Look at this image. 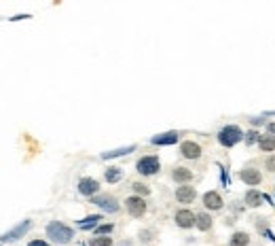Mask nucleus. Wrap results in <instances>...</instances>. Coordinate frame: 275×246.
Listing matches in <instances>:
<instances>
[{"label": "nucleus", "mask_w": 275, "mask_h": 246, "mask_svg": "<svg viewBox=\"0 0 275 246\" xmlns=\"http://www.w3.org/2000/svg\"><path fill=\"white\" fill-rule=\"evenodd\" d=\"M28 246H49L45 240H32V242H30Z\"/></svg>", "instance_id": "obj_27"}, {"label": "nucleus", "mask_w": 275, "mask_h": 246, "mask_svg": "<svg viewBox=\"0 0 275 246\" xmlns=\"http://www.w3.org/2000/svg\"><path fill=\"white\" fill-rule=\"evenodd\" d=\"M171 176H174L176 182H189L193 178V172L189 168H176L174 172H171Z\"/></svg>", "instance_id": "obj_15"}, {"label": "nucleus", "mask_w": 275, "mask_h": 246, "mask_svg": "<svg viewBox=\"0 0 275 246\" xmlns=\"http://www.w3.org/2000/svg\"><path fill=\"white\" fill-rule=\"evenodd\" d=\"M113 229H115V227H113L110 223H106V225H98V233H110Z\"/></svg>", "instance_id": "obj_25"}, {"label": "nucleus", "mask_w": 275, "mask_h": 246, "mask_svg": "<svg viewBox=\"0 0 275 246\" xmlns=\"http://www.w3.org/2000/svg\"><path fill=\"white\" fill-rule=\"evenodd\" d=\"M248 244H250V235L246 231H235L229 240V246H248Z\"/></svg>", "instance_id": "obj_13"}, {"label": "nucleus", "mask_w": 275, "mask_h": 246, "mask_svg": "<svg viewBox=\"0 0 275 246\" xmlns=\"http://www.w3.org/2000/svg\"><path fill=\"white\" fill-rule=\"evenodd\" d=\"M106 180H108V182L121 180V168H108V170H106Z\"/></svg>", "instance_id": "obj_22"}, {"label": "nucleus", "mask_w": 275, "mask_h": 246, "mask_svg": "<svg viewBox=\"0 0 275 246\" xmlns=\"http://www.w3.org/2000/svg\"><path fill=\"white\" fill-rule=\"evenodd\" d=\"M125 206L129 210L131 217H142L146 212V202L142 200V196H134V198H127L125 200Z\"/></svg>", "instance_id": "obj_4"}, {"label": "nucleus", "mask_w": 275, "mask_h": 246, "mask_svg": "<svg viewBox=\"0 0 275 246\" xmlns=\"http://www.w3.org/2000/svg\"><path fill=\"white\" fill-rule=\"evenodd\" d=\"M47 235L53 242H57V244H66V242H70L74 238V231L68 227V225H64V223H59V221H53V223H49V227H47Z\"/></svg>", "instance_id": "obj_1"}, {"label": "nucleus", "mask_w": 275, "mask_h": 246, "mask_svg": "<svg viewBox=\"0 0 275 246\" xmlns=\"http://www.w3.org/2000/svg\"><path fill=\"white\" fill-rule=\"evenodd\" d=\"M267 170H269V172H275V155H271V157L267 159Z\"/></svg>", "instance_id": "obj_26"}, {"label": "nucleus", "mask_w": 275, "mask_h": 246, "mask_svg": "<svg viewBox=\"0 0 275 246\" xmlns=\"http://www.w3.org/2000/svg\"><path fill=\"white\" fill-rule=\"evenodd\" d=\"M258 147H260L264 153L275 151V136H260V138H258Z\"/></svg>", "instance_id": "obj_18"}, {"label": "nucleus", "mask_w": 275, "mask_h": 246, "mask_svg": "<svg viewBox=\"0 0 275 246\" xmlns=\"http://www.w3.org/2000/svg\"><path fill=\"white\" fill-rule=\"evenodd\" d=\"M239 178L248 184V187H256V184L262 182V174L258 170H254V168H246V170H241L239 174Z\"/></svg>", "instance_id": "obj_5"}, {"label": "nucleus", "mask_w": 275, "mask_h": 246, "mask_svg": "<svg viewBox=\"0 0 275 246\" xmlns=\"http://www.w3.org/2000/svg\"><path fill=\"white\" fill-rule=\"evenodd\" d=\"M134 191L138 193V196H148V193H150V189L146 187L144 182H134Z\"/></svg>", "instance_id": "obj_23"}, {"label": "nucleus", "mask_w": 275, "mask_h": 246, "mask_svg": "<svg viewBox=\"0 0 275 246\" xmlns=\"http://www.w3.org/2000/svg\"><path fill=\"white\" fill-rule=\"evenodd\" d=\"M197 227L201 229V231H208L210 227H212V219H210V214H206V212H201V214H197Z\"/></svg>", "instance_id": "obj_19"}, {"label": "nucleus", "mask_w": 275, "mask_h": 246, "mask_svg": "<svg viewBox=\"0 0 275 246\" xmlns=\"http://www.w3.org/2000/svg\"><path fill=\"white\" fill-rule=\"evenodd\" d=\"M136 147H127V149H117V151H110V153H104V159H110V157H121V155H125V153H131Z\"/></svg>", "instance_id": "obj_21"}, {"label": "nucleus", "mask_w": 275, "mask_h": 246, "mask_svg": "<svg viewBox=\"0 0 275 246\" xmlns=\"http://www.w3.org/2000/svg\"><path fill=\"white\" fill-rule=\"evenodd\" d=\"M267 130H269V134H275V123H269Z\"/></svg>", "instance_id": "obj_28"}, {"label": "nucleus", "mask_w": 275, "mask_h": 246, "mask_svg": "<svg viewBox=\"0 0 275 246\" xmlns=\"http://www.w3.org/2000/svg\"><path fill=\"white\" fill-rule=\"evenodd\" d=\"M100 221H102V214H91V217H87V219H83V221L78 223V227H80V229H91V227H98Z\"/></svg>", "instance_id": "obj_17"}, {"label": "nucleus", "mask_w": 275, "mask_h": 246, "mask_svg": "<svg viewBox=\"0 0 275 246\" xmlns=\"http://www.w3.org/2000/svg\"><path fill=\"white\" fill-rule=\"evenodd\" d=\"M203 206H206L208 210H220L222 206H225V202H222L220 193H216V191H208L206 196H203Z\"/></svg>", "instance_id": "obj_7"}, {"label": "nucleus", "mask_w": 275, "mask_h": 246, "mask_svg": "<svg viewBox=\"0 0 275 246\" xmlns=\"http://www.w3.org/2000/svg\"><path fill=\"white\" fill-rule=\"evenodd\" d=\"M195 189L193 187H189V184H182V187H178L176 189V200L180 202V204H191L193 200H195Z\"/></svg>", "instance_id": "obj_12"}, {"label": "nucleus", "mask_w": 275, "mask_h": 246, "mask_svg": "<svg viewBox=\"0 0 275 246\" xmlns=\"http://www.w3.org/2000/svg\"><path fill=\"white\" fill-rule=\"evenodd\" d=\"M246 204H248V206H252V208H258L260 204H262V196H260L256 189H250L246 193Z\"/></svg>", "instance_id": "obj_16"}, {"label": "nucleus", "mask_w": 275, "mask_h": 246, "mask_svg": "<svg viewBox=\"0 0 275 246\" xmlns=\"http://www.w3.org/2000/svg\"><path fill=\"white\" fill-rule=\"evenodd\" d=\"M100 189V182L96 178H80L78 180V193H83V196H94L98 193Z\"/></svg>", "instance_id": "obj_10"}, {"label": "nucleus", "mask_w": 275, "mask_h": 246, "mask_svg": "<svg viewBox=\"0 0 275 246\" xmlns=\"http://www.w3.org/2000/svg\"><path fill=\"white\" fill-rule=\"evenodd\" d=\"M89 246H113V238H106V235H98V238L89 240Z\"/></svg>", "instance_id": "obj_20"}, {"label": "nucleus", "mask_w": 275, "mask_h": 246, "mask_svg": "<svg viewBox=\"0 0 275 246\" xmlns=\"http://www.w3.org/2000/svg\"><path fill=\"white\" fill-rule=\"evenodd\" d=\"M96 206H100L102 210H106V212H117L119 210V202L115 198H110V196H98L94 200Z\"/></svg>", "instance_id": "obj_9"}, {"label": "nucleus", "mask_w": 275, "mask_h": 246, "mask_svg": "<svg viewBox=\"0 0 275 246\" xmlns=\"http://www.w3.org/2000/svg\"><path fill=\"white\" fill-rule=\"evenodd\" d=\"M138 172L140 174H144V176H152V174H157L159 168H161V163H159V157L155 155H148V157H142L138 161Z\"/></svg>", "instance_id": "obj_3"}, {"label": "nucleus", "mask_w": 275, "mask_h": 246, "mask_svg": "<svg viewBox=\"0 0 275 246\" xmlns=\"http://www.w3.org/2000/svg\"><path fill=\"white\" fill-rule=\"evenodd\" d=\"M260 136H258V132H248V134H246V142H248V145H254V142H256Z\"/></svg>", "instance_id": "obj_24"}, {"label": "nucleus", "mask_w": 275, "mask_h": 246, "mask_svg": "<svg viewBox=\"0 0 275 246\" xmlns=\"http://www.w3.org/2000/svg\"><path fill=\"white\" fill-rule=\"evenodd\" d=\"M180 153H182V155H185L187 159H199V157H201V147L197 145V142L187 140V142H182Z\"/></svg>", "instance_id": "obj_8"}, {"label": "nucleus", "mask_w": 275, "mask_h": 246, "mask_svg": "<svg viewBox=\"0 0 275 246\" xmlns=\"http://www.w3.org/2000/svg\"><path fill=\"white\" fill-rule=\"evenodd\" d=\"M239 140H243V132L237 126H227L220 130L218 134V142L222 147H235Z\"/></svg>", "instance_id": "obj_2"}, {"label": "nucleus", "mask_w": 275, "mask_h": 246, "mask_svg": "<svg viewBox=\"0 0 275 246\" xmlns=\"http://www.w3.org/2000/svg\"><path fill=\"white\" fill-rule=\"evenodd\" d=\"M30 227H32V223H30V221L19 223L13 231H9V233H5V235H3V242H13V240H17V238H22V235H24Z\"/></svg>", "instance_id": "obj_11"}, {"label": "nucleus", "mask_w": 275, "mask_h": 246, "mask_svg": "<svg viewBox=\"0 0 275 246\" xmlns=\"http://www.w3.org/2000/svg\"><path fill=\"white\" fill-rule=\"evenodd\" d=\"M178 142V134L176 132H167V134H161L152 138V145H174Z\"/></svg>", "instance_id": "obj_14"}, {"label": "nucleus", "mask_w": 275, "mask_h": 246, "mask_svg": "<svg viewBox=\"0 0 275 246\" xmlns=\"http://www.w3.org/2000/svg\"><path fill=\"white\" fill-rule=\"evenodd\" d=\"M195 223H197V217H195V214H193L191 210H178V212H176V225H178V227L189 229V227H193Z\"/></svg>", "instance_id": "obj_6"}]
</instances>
